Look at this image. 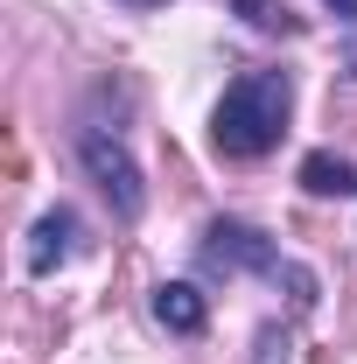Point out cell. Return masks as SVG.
<instances>
[{
	"instance_id": "ba28073f",
	"label": "cell",
	"mask_w": 357,
	"mask_h": 364,
	"mask_svg": "<svg viewBox=\"0 0 357 364\" xmlns=\"http://www.w3.org/2000/svg\"><path fill=\"white\" fill-rule=\"evenodd\" d=\"M329 14H336V21H351V28H357V0H329Z\"/></svg>"
},
{
	"instance_id": "277c9868",
	"label": "cell",
	"mask_w": 357,
	"mask_h": 364,
	"mask_svg": "<svg viewBox=\"0 0 357 364\" xmlns=\"http://www.w3.org/2000/svg\"><path fill=\"white\" fill-rule=\"evenodd\" d=\"M78 252V210L70 203H56L36 218V238H28V273H56L63 259Z\"/></svg>"
},
{
	"instance_id": "3957f363",
	"label": "cell",
	"mask_w": 357,
	"mask_h": 364,
	"mask_svg": "<svg viewBox=\"0 0 357 364\" xmlns=\"http://www.w3.org/2000/svg\"><path fill=\"white\" fill-rule=\"evenodd\" d=\"M287 259H280V245H273L267 231L238 225V218H218V225L203 231V273H280Z\"/></svg>"
},
{
	"instance_id": "52a82bcc",
	"label": "cell",
	"mask_w": 357,
	"mask_h": 364,
	"mask_svg": "<svg viewBox=\"0 0 357 364\" xmlns=\"http://www.w3.org/2000/svg\"><path fill=\"white\" fill-rule=\"evenodd\" d=\"M238 14H245L252 28H280V36L294 28V14H287V0H238Z\"/></svg>"
},
{
	"instance_id": "7a4b0ae2",
	"label": "cell",
	"mask_w": 357,
	"mask_h": 364,
	"mask_svg": "<svg viewBox=\"0 0 357 364\" xmlns=\"http://www.w3.org/2000/svg\"><path fill=\"white\" fill-rule=\"evenodd\" d=\"M78 161H85V176L105 189V203L134 225L140 210H147V189H140V161L127 154V140L119 134H105V127H85L78 134Z\"/></svg>"
},
{
	"instance_id": "5b68a950",
	"label": "cell",
	"mask_w": 357,
	"mask_h": 364,
	"mask_svg": "<svg viewBox=\"0 0 357 364\" xmlns=\"http://www.w3.org/2000/svg\"><path fill=\"white\" fill-rule=\"evenodd\" d=\"M154 322H161L169 336H196V329L211 322V301H203L189 280H161V287H154Z\"/></svg>"
},
{
	"instance_id": "6da1fadb",
	"label": "cell",
	"mask_w": 357,
	"mask_h": 364,
	"mask_svg": "<svg viewBox=\"0 0 357 364\" xmlns=\"http://www.w3.org/2000/svg\"><path fill=\"white\" fill-rule=\"evenodd\" d=\"M287 112H294L287 70H245L238 85H224L218 112H211V140H218V154H231V161H260L267 147H280Z\"/></svg>"
},
{
	"instance_id": "9c48e42d",
	"label": "cell",
	"mask_w": 357,
	"mask_h": 364,
	"mask_svg": "<svg viewBox=\"0 0 357 364\" xmlns=\"http://www.w3.org/2000/svg\"><path fill=\"white\" fill-rule=\"evenodd\" d=\"M351 70H357V49H351Z\"/></svg>"
},
{
	"instance_id": "30bf717a",
	"label": "cell",
	"mask_w": 357,
	"mask_h": 364,
	"mask_svg": "<svg viewBox=\"0 0 357 364\" xmlns=\"http://www.w3.org/2000/svg\"><path fill=\"white\" fill-rule=\"evenodd\" d=\"M134 7H147V0H134Z\"/></svg>"
},
{
	"instance_id": "8992f818",
	"label": "cell",
	"mask_w": 357,
	"mask_h": 364,
	"mask_svg": "<svg viewBox=\"0 0 357 364\" xmlns=\"http://www.w3.org/2000/svg\"><path fill=\"white\" fill-rule=\"evenodd\" d=\"M302 189L309 196H357V168L343 154H309L302 161Z\"/></svg>"
}]
</instances>
